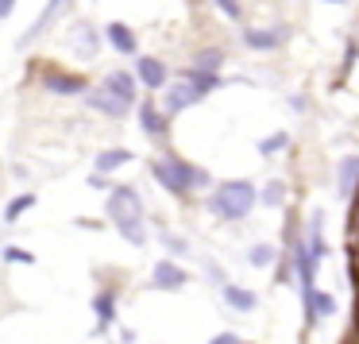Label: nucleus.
<instances>
[{
  "instance_id": "39448f33",
  "label": "nucleus",
  "mask_w": 359,
  "mask_h": 344,
  "mask_svg": "<svg viewBox=\"0 0 359 344\" xmlns=\"http://www.w3.org/2000/svg\"><path fill=\"white\" fill-rule=\"evenodd\" d=\"M197 101H205V93L186 78V74H182L178 81H166V89H163V109L170 112V117H174V112H182V109H194Z\"/></svg>"
},
{
  "instance_id": "9d476101",
  "label": "nucleus",
  "mask_w": 359,
  "mask_h": 344,
  "mask_svg": "<svg viewBox=\"0 0 359 344\" xmlns=\"http://www.w3.org/2000/svg\"><path fill=\"white\" fill-rule=\"evenodd\" d=\"M135 78H140V86H147V89H166V81H170V70L163 66V58L140 55V58H135Z\"/></svg>"
},
{
  "instance_id": "2f4dec72",
  "label": "nucleus",
  "mask_w": 359,
  "mask_h": 344,
  "mask_svg": "<svg viewBox=\"0 0 359 344\" xmlns=\"http://www.w3.org/2000/svg\"><path fill=\"white\" fill-rule=\"evenodd\" d=\"M325 4H348V0H325Z\"/></svg>"
},
{
  "instance_id": "c85d7f7f",
  "label": "nucleus",
  "mask_w": 359,
  "mask_h": 344,
  "mask_svg": "<svg viewBox=\"0 0 359 344\" xmlns=\"http://www.w3.org/2000/svg\"><path fill=\"white\" fill-rule=\"evenodd\" d=\"M89 186H93V190H112V186H109V178H104L101 171H93V174H89Z\"/></svg>"
},
{
  "instance_id": "f03ea898",
  "label": "nucleus",
  "mask_w": 359,
  "mask_h": 344,
  "mask_svg": "<svg viewBox=\"0 0 359 344\" xmlns=\"http://www.w3.org/2000/svg\"><path fill=\"white\" fill-rule=\"evenodd\" d=\"M259 197H263V194H259L255 182H248V178L220 182V186L212 190V197H209V213L217 220H243L251 209H255Z\"/></svg>"
},
{
  "instance_id": "4be33fe9",
  "label": "nucleus",
  "mask_w": 359,
  "mask_h": 344,
  "mask_svg": "<svg viewBox=\"0 0 359 344\" xmlns=\"http://www.w3.org/2000/svg\"><path fill=\"white\" fill-rule=\"evenodd\" d=\"M255 147H259V155H263V159H271V155H278L282 147H290V135L286 132H271L266 140H259Z\"/></svg>"
},
{
  "instance_id": "7ed1b4c3",
  "label": "nucleus",
  "mask_w": 359,
  "mask_h": 344,
  "mask_svg": "<svg viewBox=\"0 0 359 344\" xmlns=\"http://www.w3.org/2000/svg\"><path fill=\"white\" fill-rule=\"evenodd\" d=\"M151 174H155V182L163 190H170L174 197H186L189 190L209 186V171H201V166L186 163V159H178V155L155 159V163H151Z\"/></svg>"
},
{
  "instance_id": "ddd939ff",
  "label": "nucleus",
  "mask_w": 359,
  "mask_h": 344,
  "mask_svg": "<svg viewBox=\"0 0 359 344\" xmlns=\"http://www.w3.org/2000/svg\"><path fill=\"white\" fill-rule=\"evenodd\" d=\"M101 86H109L116 97H124V101H132V105H135V97H140V78H135L132 70H112V74H104Z\"/></svg>"
},
{
  "instance_id": "9b49d317",
  "label": "nucleus",
  "mask_w": 359,
  "mask_h": 344,
  "mask_svg": "<svg viewBox=\"0 0 359 344\" xmlns=\"http://www.w3.org/2000/svg\"><path fill=\"white\" fill-rule=\"evenodd\" d=\"M189 282V271H182L174 259H158L151 271V290H182Z\"/></svg>"
},
{
  "instance_id": "412c9836",
  "label": "nucleus",
  "mask_w": 359,
  "mask_h": 344,
  "mask_svg": "<svg viewBox=\"0 0 359 344\" xmlns=\"http://www.w3.org/2000/svg\"><path fill=\"white\" fill-rule=\"evenodd\" d=\"M224 51H220V47H205V51H197V55H194V66H197V70H212V74H217L220 70V66H224Z\"/></svg>"
},
{
  "instance_id": "f257e3e1",
  "label": "nucleus",
  "mask_w": 359,
  "mask_h": 344,
  "mask_svg": "<svg viewBox=\"0 0 359 344\" xmlns=\"http://www.w3.org/2000/svg\"><path fill=\"white\" fill-rule=\"evenodd\" d=\"M109 220L116 225V232L124 236L128 244L143 248L147 244V225H143V197L135 186H112L109 190Z\"/></svg>"
},
{
  "instance_id": "f3484780",
  "label": "nucleus",
  "mask_w": 359,
  "mask_h": 344,
  "mask_svg": "<svg viewBox=\"0 0 359 344\" xmlns=\"http://www.w3.org/2000/svg\"><path fill=\"white\" fill-rule=\"evenodd\" d=\"M220 294H224V302L232 305V310H240V313H251V310L259 305V294H255V290L236 286V282H224V286H220Z\"/></svg>"
},
{
  "instance_id": "cd10ccee",
  "label": "nucleus",
  "mask_w": 359,
  "mask_h": 344,
  "mask_svg": "<svg viewBox=\"0 0 359 344\" xmlns=\"http://www.w3.org/2000/svg\"><path fill=\"white\" fill-rule=\"evenodd\" d=\"M212 4H217V8L224 12L228 20H232V24H236V20L243 16V8H240V0H212Z\"/></svg>"
},
{
  "instance_id": "6ab92c4d",
  "label": "nucleus",
  "mask_w": 359,
  "mask_h": 344,
  "mask_svg": "<svg viewBox=\"0 0 359 344\" xmlns=\"http://www.w3.org/2000/svg\"><path fill=\"white\" fill-rule=\"evenodd\" d=\"M124 163H132V151H128V147H109V151H97L93 171L109 174V171H116V166H124Z\"/></svg>"
},
{
  "instance_id": "b1692460",
  "label": "nucleus",
  "mask_w": 359,
  "mask_h": 344,
  "mask_svg": "<svg viewBox=\"0 0 359 344\" xmlns=\"http://www.w3.org/2000/svg\"><path fill=\"white\" fill-rule=\"evenodd\" d=\"M274 259H278V251H274L271 244H255V248L248 251V263L251 267H271Z\"/></svg>"
},
{
  "instance_id": "aec40b11",
  "label": "nucleus",
  "mask_w": 359,
  "mask_h": 344,
  "mask_svg": "<svg viewBox=\"0 0 359 344\" xmlns=\"http://www.w3.org/2000/svg\"><path fill=\"white\" fill-rule=\"evenodd\" d=\"M182 74H186V78L201 89V93H212V89L224 86V81H220V74H212V70H197V66H189V70H182Z\"/></svg>"
},
{
  "instance_id": "5701e85b",
  "label": "nucleus",
  "mask_w": 359,
  "mask_h": 344,
  "mask_svg": "<svg viewBox=\"0 0 359 344\" xmlns=\"http://www.w3.org/2000/svg\"><path fill=\"white\" fill-rule=\"evenodd\" d=\"M32 205H35V194H20V197H12L8 209H4V220H8V225H16V220L24 217V213L32 209Z\"/></svg>"
},
{
  "instance_id": "a878e982",
  "label": "nucleus",
  "mask_w": 359,
  "mask_h": 344,
  "mask_svg": "<svg viewBox=\"0 0 359 344\" xmlns=\"http://www.w3.org/2000/svg\"><path fill=\"white\" fill-rule=\"evenodd\" d=\"M282 197H286V186H282V182H271V186L263 190V201L271 205V209H278V205H282Z\"/></svg>"
},
{
  "instance_id": "7c9ffc66",
  "label": "nucleus",
  "mask_w": 359,
  "mask_h": 344,
  "mask_svg": "<svg viewBox=\"0 0 359 344\" xmlns=\"http://www.w3.org/2000/svg\"><path fill=\"white\" fill-rule=\"evenodd\" d=\"M12 8H16V0H0V20H8Z\"/></svg>"
},
{
  "instance_id": "bb28decb",
  "label": "nucleus",
  "mask_w": 359,
  "mask_h": 344,
  "mask_svg": "<svg viewBox=\"0 0 359 344\" xmlns=\"http://www.w3.org/2000/svg\"><path fill=\"white\" fill-rule=\"evenodd\" d=\"M163 244H166L170 256H186V251H189V244L182 240V236H174V232H163Z\"/></svg>"
},
{
  "instance_id": "423d86ee",
  "label": "nucleus",
  "mask_w": 359,
  "mask_h": 344,
  "mask_svg": "<svg viewBox=\"0 0 359 344\" xmlns=\"http://www.w3.org/2000/svg\"><path fill=\"white\" fill-rule=\"evenodd\" d=\"M66 43H70V51L81 58V62H93V58L101 55V35H97V27L86 24V20L70 24V35H66Z\"/></svg>"
},
{
  "instance_id": "f8f14e48",
  "label": "nucleus",
  "mask_w": 359,
  "mask_h": 344,
  "mask_svg": "<svg viewBox=\"0 0 359 344\" xmlns=\"http://www.w3.org/2000/svg\"><path fill=\"white\" fill-rule=\"evenodd\" d=\"M140 128L151 135V140H166V132H170V112L158 109V105L143 101L140 105Z\"/></svg>"
},
{
  "instance_id": "6e6552de",
  "label": "nucleus",
  "mask_w": 359,
  "mask_h": 344,
  "mask_svg": "<svg viewBox=\"0 0 359 344\" xmlns=\"http://www.w3.org/2000/svg\"><path fill=\"white\" fill-rule=\"evenodd\" d=\"M70 4H74V0H47V8H43V12H39V16H35V24H32V27H27V32H24V35H20V43H16V47H20V51H24V47H32V43H35V39H43V35H47V32H50V24H55V20H58V16H62V12H66V8H70Z\"/></svg>"
},
{
  "instance_id": "dca6fc26",
  "label": "nucleus",
  "mask_w": 359,
  "mask_h": 344,
  "mask_svg": "<svg viewBox=\"0 0 359 344\" xmlns=\"http://www.w3.org/2000/svg\"><path fill=\"white\" fill-rule=\"evenodd\" d=\"M355 186H359V155H344L340 166H336V194L348 197Z\"/></svg>"
},
{
  "instance_id": "1a4fd4ad",
  "label": "nucleus",
  "mask_w": 359,
  "mask_h": 344,
  "mask_svg": "<svg viewBox=\"0 0 359 344\" xmlns=\"http://www.w3.org/2000/svg\"><path fill=\"white\" fill-rule=\"evenodd\" d=\"M243 47L248 51H278L290 39V27L274 24V27H243Z\"/></svg>"
},
{
  "instance_id": "4468645a",
  "label": "nucleus",
  "mask_w": 359,
  "mask_h": 344,
  "mask_svg": "<svg viewBox=\"0 0 359 344\" xmlns=\"http://www.w3.org/2000/svg\"><path fill=\"white\" fill-rule=\"evenodd\" d=\"M93 313H97V329L93 333H109V325L116 321V290H101V294L93 298Z\"/></svg>"
},
{
  "instance_id": "a211bd4d",
  "label": "nucleus",
  "mask_w": 359,
  "mask_h": 344,
  "mask_svg": "<svg viewBox=\"0 0 359 344\" xmlns=\"http://www.w3.org/2000/svg\"><path fill=\"white\" fill-rule=\"evenodd\" d=\"M305 313H309V321L332 317V313H336L332 294H325V290H305Z\"/></svg>"
},
{
  "instance_id": "20e7f679",
  "label": "nucleus",
  "mask_w": 359,
  "mask_h": 344,
  "mask_svg": "<svg viewBox=\"0 0 359 344\" xmlns=\"http://www.w3.org/2000/svg\"><path fill=\"white\" fill-rule=\"evenodd\" d=\"M39 86L55 97H86L89 93V81L81 78V74H66V70H58V66H43Z\"/></svg>"
},
{
  "instance_id": "0eeeda50",
  "label": "nucleus",
  "mask_w": 359,
  "mask_h": 344,
  "mask_svg": "<svg viewBox=\"0 0 359 344\" xmlns=\"http://www.w3.org/2000/svg\"><path fill=\"white\" fill-rule=\"evenodd\" d=\"M86 105L93 112H101V117H112V120H124L128 112H132V101H124V97H116L109 86H93L86 93Z\"/></svg>"
},
{
  "instance_id": "c756f323",
  "label": "nucleus",
  "mask_w": 359,
  "mask_h": 344,
  "mask_svg": "<svg viewBox=\"0 0 359 344\" xmlns=\"http://www.w3.org/2000/svg\"><path fill=\"white\" fill-rule=\"evenodd\" d=\"M209 344H243V340H240V336H236V333H217V336H212Z\"/></svg>"
},
{
  "instance_id": "393cba45",
  "label": "nucleus",
  "mask_w": 359,
  "mask_h": 344,
  "mask_svg": "<svg viewBox=\"0 0 359 344\" xmlns=\"http://www.w3.org/2000/svg\"><path fill=\"white\" fill-rule=\"evenodd\" d=\"M0 259H4V263H24V267H32V263H35L32 251H27V248H16V244H4Z\"/></svg>"
},
{
  "instance_id": "2eb2a0df",
  "label": "nucleus",
  "mask_w": 359,
  "mask_h": 344,
  "mask_svg": "<svg viewBox=\"0 0 359 344\" xmlns=\"http://www.w3.org/2000/svg\"><path fill=\"white\" fill-rule=\"evenodd\" d=\"M104 39L112 43V47L120 51V55H135L140 51V39H135V32L128 24H120V20H112L109 27H104Z\"/></svg>"
}]
</instances>
